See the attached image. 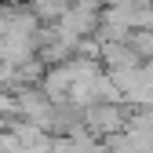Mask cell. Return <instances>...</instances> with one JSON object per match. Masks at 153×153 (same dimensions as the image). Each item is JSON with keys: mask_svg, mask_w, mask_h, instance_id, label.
<instances>
[{"mask_svg": "<svg viewBox=\"0 0 153 153\" xmlns=\"http://www.w3.org/2000/svg\"><path fill=\"white\" fill-rule=\"evenodd\" d=\"M131 113L124 102H102V106H88L80 109V124L91 131L95 139H109V135H120V131L128 128Z\"/></svg>", "mask_w": 153, "mask_h": 153, "instance_id": "1", "label": "cell"}, {"mask_svg": "<svg viewBox=\"0 0 153 153\" xmlns=\"http://www.w3.org/2000/svg\"><path fill=\"white\" fill-rule=\"evenodd\" d=\"M59 29H66L76 40H91L102 26V4L99 0H73V7L62 15V22H55Z\"/></svg>", "mask_w": 153, "mask_h": 153, "instance_id": "2", "label": "cell"}, {"mask_svg": "<svg viewBox=\"0 0 153 153\" xmlns=\"http://www.w3.org/2000/svg\"><path fill=\"white\" fill-rule=\"evenodd\" d=\"M18 120H29L36 128L51 131L55 124V102L44 95V88H18Z\"/></svg>", "mask_w": 153, "mask_h": 153, "instance_id": "3", "label": "cell"}, {"mask_svg": "<svg viewBox=\"0 0 153 153\" xmlns=\"http://www.w3.org/2000/svg\"><path fill=\"white\" fill-rule=\"evenodd\" d=\"M29 7L40 18V26H55V22H62V15L73 7V0H29Z\"/></svg>", "mask_w": 153, "mask_h": 153, "instance_id": "4", "label": "cell"}, {"mask_svg": "<svg viewBox=\"0 0 153 153\" xmlns=\"http://www.w3.org/2000/svg\"><path fill=\"white\" fill-rule=\"evenodd\" d=\"M99 4H102V7H109V4H117V0H99Z\"/></svg>", "mask_w": 153, "mask_h": 153, "instance_id": "5", "label": "cell"}]
</instances>
